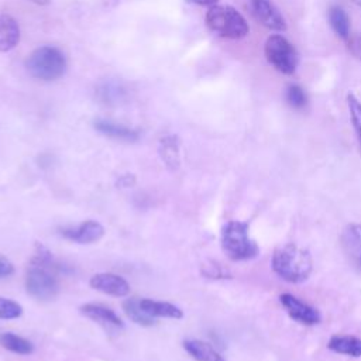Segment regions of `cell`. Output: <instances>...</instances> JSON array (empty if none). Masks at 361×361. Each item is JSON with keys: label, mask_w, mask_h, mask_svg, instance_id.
<instances>
[{"label": "cell", "mask_w": 361, "mask_h": 361, "mask_svg": "<svg viewBox=\"0 0 361 361\" xmlns=\"http://www.w3.org/2000/svg\"><path fill=\"white\" fill-rule=\"evenodd\" d=\"M25 289L38 300H49L59 292L51 252L41 244H37V252L27 271Z\"/></svg>", "instance_id": "obj_1"}, {"label": "cell", "mask_w": 361, "mask_h": 361, "mask_svg": "<svg viewBox=\"0 0 361 361\" xmlns=\"http://www.w3.org/2000/svg\"><path fill=\"white\" fill-rule=\"evenodd\" d=\"M271 265L279 278L290 283L306 281L313 268L309 251L292 243L283 244L274 251Z\"/></svg>", "instance_id": "obj_2"}, {"label": "cell", "mask_w": 361, "mask_h": 361, "mask_svg": "<svg viewBox=\"0 0 361 361\" xmlns=\"http://www.w3.org/2000/svg\"><path fill=\"white\" fill-rule=\"evenodd\" d=\"M221 248L233 261H247L255 258L259 248L248 235V223L231 220L221 230Z\"/></svg>", "instance_id": "obj_3"}, {"label": "cell", "mask_w": 361, "mask_h": 361, "mask_svg": "<svg viewBox=\"0 0 361 361\" xmlns=\"http://www.w3.org/2000/svg\"><path fill=\"white\" fill-rule=\"evenodd\" d=\"M27 71L39 80H55L66 71V59L62 51L55 47H39L34 49L25 61Z\"/></svg>", "instance_id": "obj_4"}, {"label": "cell", "mask_w": 361, "mask_h": 361, "mask_svg": "<svg viewBox=\"0 0 361 361\" xmlns=\"http://www.w3.org/2000/svg\"><path fill=\"white\" fill-rule=\"evenodd\" d=\"M207 27L220 37L230 39L244 38L248 31V23L231 6H213L206 14Z\"/></svg>", "instance_id": "obj_5"}, {"label": "cell", "mask_w": 361, "mask_h": 361, "mask_svg": "<svg viewBox=\"0 0 361 361\" xmlns=\"http://www.w3.org/2000/svg\"><path fill=\"white\" fill-rule=\"evenodd\" d=\"M267 61L281 73L292 75L298 66V52L295 47L282 35H271L265 42Z\"/></svg>", "instance_id": "obj_6"}, {"label": "cell", "mask_w": 361, "mask_h": 361, "mask_svg": "<svg viewBox=\"0 0 361 361\" xmlns=\"http://www.w3.org/2000/svg\"><path fill=\"white\" fill-rule=\"evenodd\" d=\"M251 16L265 28L274 31H285L286 23L279 10L271 0H248Z\"/></svg>", "instance_id": "obj_7"}, {"label": "cell", "mask_w": 361, "mask_h": 361, "mask_svg": "<svg viewBox=\"0 0 361 361\" xmlns=\"http://www.w3.org/2000/svg\"><path fill=\"white\" fill-rule=\"evenodd\" d=\"M279 302L285 307L289 317L293 319L295 322L300 323V324L314 326L322 319L317 309H314L313 306L302 302L300 299H298L296 296H293L290 293H282L279 296Z\"/></svg>", "instance_id": "obj_8"}, {"label": "cell", "mask_w": 361, "mask_h": 361, "mask_svg": "<svg viewBox=\"0 0 361 361\" xmlns=\"http://www.w3.org/2000/svg\"><path fill=\"white\" fill-rule=\"evenodd\" d=\"M89 285L99 292H103L106 295L116 296V298H123L130 293L128 282L120 275L110 274V272H100L93 275L89 281Z\"/></svg>", "instance_id": "obj_9"}, {"label": "cell", "mask_w": 361, "mask_h": 361, "mask_svg": "<svg viewBox=\"0 0 361 361\" xmlns=\"http://www.w3.org/2000/svg\"><path fill=\"white\" fill-rule=\"evenodd\" d=\"M62 235L79 244H92L104 235V227L96 220H86L75 227L62 228Z\"/></svg>", "instance_id": "obj_10"}, {"label": "cell", "mask_w": 361, "mask_h": 361, "mask_svg": "<svg viewBox=\"0 0 361 361\" xmlns=\"http://www.w3.org/2000/svg\"><path fill=\"white\" fill-rule=\"evenodd\" d=\"M80 313L85 314L86 317L92 319L106 330L110 329H121L123 322L121 319L110 309L99 303H86L80 306Z\"/></svg>", "instance_id": "obj_11"}, {"label": "cell", "mask_w": 361, "mask_h": 361, "mask_svg": "<svg viewBox=\"0 0 361 361\" xmlns=\"http://www.w3.org/2000/svg\"><path fill=\"white\" fill-rule=\"evenodd\" d=\"M341 245L353 264L361 265V224H348L341 233Z\"/></svg>", "instance_id": "obj_12"}, {"label": "cell", "mask_w": 361, "mask_h": 361, "mask_svg": "<svg viewBox=\"0 0 361 361\" xmlns=\"http://www.w3.org/2000/svg\"><path fill=\"white\" fill-rule=\"evenodd\" d=\"M183 348L196 361H226L223 355L210 343L203 340H185Z\"/></svg>", "instance_id": "obj_13"}, {"label": "cell", "mask_w": 361, "mask_h": 361, "mask_svg": "<svg viewBox=\"0 0 361 361\" xmlns=\"http://www.w3.org/2000/svg\"><path fill=\"white\" fill-rule=\"evenodd\" d=\"M94 128L110 137L114 140H120V141H127V142H133L138 140V133L124 124H118L110 120H96L94 121Z\"/></svg>", "instance_id": "obj_14"}, {"label": "cell", "mask_w": 361, "mask_h": 361, "mask_svg": "<svg viewBox=\"0 0 361 361\" xmlns=\"http://www.w3.org/2000/svg\"><path fill=\"white\" fill-rule=\"evenodd\" d=\"M20 41V27L17 21L8 16H0V52L11 51Z\"/></svg>", "instance_id": "obj_15"}, {"label": "cell", "mask_w": 361, "mask_h": 361, "mask_svg": "<svg viewBox=\"0 0 361 361\" xmlns=\"http://www.w3.org/2000/svg\"><path fill=\"white\" fill-rule=\"evenodd\" d=\"M329 350L350 357H361V338L354 336H333L327 343Z\"/></svg>", "instance_id": "obj_16"}, {"label": "cell", "mask_w": 361, "mask_h": 361, "mask_svg": "<svg viewBox=\"0 0 361 361\" xmlns=\"http://www.w3.org/2000/svg\"><path fill=\"white\" fill-rule=\"evenodd\" d=\"M141 307L154 317H169V319H182L183 313L182 310L168 302H158L152 299H140Z\"/></svg>", "instance_id": "obj_17"}, {"label": "cell", "mask_w": 361, "mask_h": 361, "mask_svg": "<svg viewBox=\"0 0 361 361\" xmlns=\"http://www.w3.org/2000/svg\"><path fill=\"white\" fill-rule=\"evenodd\" d=\"M159 155L165 165L175 171L178 169L180 159H179V140L175 135H166L159 142Z\"/></svg>", "instance_id": "obj_18"}, {"label": "cell", "mask_w": 361, "mask_h": 361, "mask_svg": "<svg viewBox=\"0 0 361 361\" xmlns=\"http://www.w3.org/2000/svg\"><path fill=\"white\" fill-rule=\"evenodd\" d=\"M123 310L126 313V316L140 324V326H144V327H149L152 324H155V317L148 314L142 307H141V303H140V298H130L127 300L123 302Z\"/></svg>", "instance_id": "obj_19"}, {"label": "cell", "mask_w": 361, "mask_h": 361, "mask_svg": "<svg viewBox=\"0 0 361 361\" xmlns=\"http://www.w3.org/2000/svg\"><path fill=\"white\" fill-rule=\"evenodd\" d=\"M329 23L333 28V31L343 39L350 38V17L341 7H331L329 10Z\"/></svg>", "instance_id": "obj_20"}, {"label": "cell", "mask_w": 361, "mask_h": 361, "mask_svg": "<svg viewBox=\"0 0 361 361\" xmlns=\"http://www.w3.org/2000/svg\"><path fill=\"white\" fill-rule=\"evenodd\" d=\"M0 344L6 350H8L11 353H16V354L27 355V354H31L34 351V345H32L31 341L25 340L24 337H20L14 333H10V331L3 333L0 336Z\"/></svg>", "instance_id": "obj_21"}, {"label": "cell", "mask_w": 361, "mask_h": 361, "mask_svg": "<svg viewBox=\"0 0 361 361\" xmlns=\"http://www.w3.org/2000/svg\"><path fill=\"white\" fill-rule=\"evenodd\" d=\"M347 106L350 111V120L361 147V102L354 94H347Z\"/></svg>", "instance_id": "obj_22"}, {"label": "cell", "mask_w": 361, "mask_h": 361, "mask_svg": "<svg viewBox=\"0 0 361 361\" xmlns=\"http://www.w3.org/2000/svg\"><path fill=\"white\" fill-rule=\"evenodd\" d=\"M285 99L288 102V104L293 109H303L307 103V97L305 90L299 86V85H289L286 87V93H285Z\"/></svg>", "instance_id": "obj_23"}, {"label": "cell", "mask_w": 361, "mask_h": 361, "mask_svg": "<svg viewBox=\"0 0 361 361\" xmlns=\"http://www.w3.org/2000/svg\"><path fill=\"white\" fill-rule=\"evenodd\" d=\"M23 314V307L20 303L0 296V319L11 320Z\"/></svg>", "instance_id": "obj_24"}, {"label": "cell", "mask_w": 361, "mask_h": 361, "mask_svg": "<svg viewBox=\"0 0 361 361\" xmlns=\"http://www.w3.org/2000/svg\"><path fill=\"white\" fill-rule=\"evenodd\" d=\"M347 48L350 51V54L361 61V34L355 35V37H350L347 39Z\"/></svg>", "instance_id": "obj_25"}, {"label": "cell", "mask_w": 361, "mask_h": 361, "mask_svg": "<svg viewBox=\"0 0 361 361\" xmlns=\"http://www.w3.org/2000/svg\"><path fill=\"white\" fill-rule=\"evenodd\" d=\"M13 272H14L13 264L3 254H0V278L10 276Z\"/></svg>", "instance_id": "obj_26"}, {"label": "cell", "mask_w": 361, "mask_h": 361, "mask_svg": "<svg viewBox=\"0 0 361 361\" xmlns=\"http://www.w3.org/2000/svg\"><path fill=\"white\" fill-rule=\"evenodd\" d=\"M130 178H133V176H131V175H124V176H121V178L118 179V185H121L123 188L131 186V185L135 182V179H131V180H130Z\"/></svg>", "instance_id": "obj_27"}, {"label": "cell", "mask_w": 361, "mask_h": 361, "mask_svg": "<svg viewBox=\"0 0 361 361\" xmlns=\"http://www.w3.org/2000/svg\"><path fill=\"white\" fill-rule=\"evenodd\" d=\"M189 1L199 3V4H213V3H216L217 0H189Z\"/></svg>", "instance_id": "obj_28"}, {"label": "cell", "mask_w": 361, "mask_h": 361, "mask_svg": "<svg viewBox=\"0 0 361 361\" xmlns=\"http://www.w3.org/2000/svg\"><path fill=\"white\" fill-rule=\"evenodd\" d=\"M31 3H35V4H39V6H45L49 3V0H28Z\"/></svg>", "instance_id": "obj_29"}, {"label": "cell", "mask_w": 361, "mask_h": 361, "mask_svg": "<svg viewBox=\"0 0 361 361\" xmlns=\"http://www.w3.org/2000/svg\"><path fill=\"white\" fill-rule=\"evenodd\" d=\"M355 4H358V6H361V0H353Z\"/></svg>", "instance_id": "obj_30"}, {"label": "cell", "mask_w": 361, "mask_h": 361, "mask_svg": "<svg viewBox=\"0 0 361 361\" xmlns=\"http://www.w3.org/2000/svg\"><path fill=\"white\" fill-rule=\"evenodd\" d=\"M358 269H360V271H361V265H360V267H358Z\"/></svg>", "instance_id": "obj_31"}]
</instances>
